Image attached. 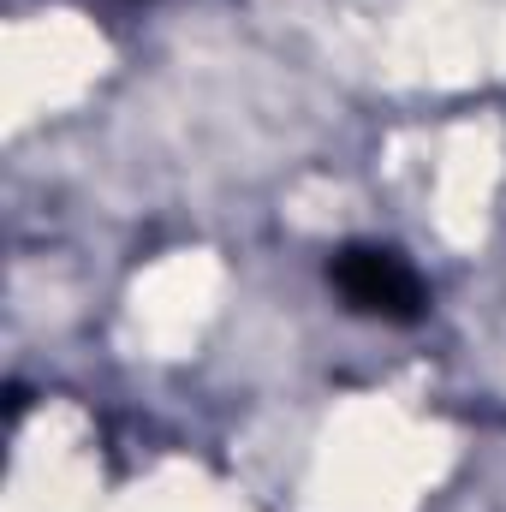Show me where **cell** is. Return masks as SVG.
Masks as SVG:
<instances>
[{
    "mask_svg": "<svg viewBox=\"0 0 506 512\" xmlns=\"http://www.w3.org/2000/svg\"><path fill=\"white\" fill-rule=\"evenodd\" d=\"M334 292L346 298V310L376 316V322H417L429 310V292L417 280V268L387 245H346L328 262Z\"/></svg>",
    "mask_w": 506,
    "mask_h": 512,
    "instance_id": "cell-1",
    "label": "cell"
}]
</instances>
